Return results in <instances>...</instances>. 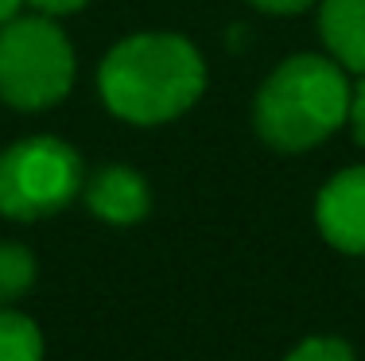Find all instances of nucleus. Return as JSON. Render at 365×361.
<instances>
[{"label": "nucleus", "mask_w": 365, "mask_h": 361, "mask_svg": "<svg viewBox=\"0 0 365 361\" xmlns=\"http://www.w3.org/2000/svg\"><path fill=\"white\" fill-rule=\"evenodd\" d=\"M350 128H354V140L365 148V74L361 82L354 85V105H350Z\"/></svg>", "instance_id": "obj_13"}, {"label": "nucleus", "mask_w": 365, "mask_h": 361, "mask_svg": "<svg viewBox=\"0 0 365 361\" xmlns=\"http://www.w3.org/2000/svg\"><path fill=\"white\" fill-rule=\"evenodd\" d=\"M249 4H253L257 12H268V16H299V12H307L315 0H249Z\"/></svg>", "instance_id": "obj_12"}, {"label": "nucleus", "mask_w": 365, "mask_h": 361, "mask_svg": "<svg viewBox=\"0 0 365 361\" xmlns=\"http://www.w3.org/2000/svg\"><path fill=\"white\" fill-rule=\"evenodd\" d=\"M284 361H358V354L338 334H311V338L295 342Z\"/></svg>", "instance_id": "obj_10"}, {"label": "nucleus", "mask_w": 365, "mask_h": 361, "mask_svg": "<svg viewBox=\"0 0 365 361\" xmlns=\"http://www.w3.org/2000/svg\"><path fill=\"white\" fill-rule=\"evenodd\" d=\"M43 330L31 315L0 307V361H43Z\"/></svg>", "instance_id": "obj_8"}, {"label": "nucleus", "mask_w": 365, "mask_h": 361, "mask_svg": "<svg viewBox=\"0 0 365 361\" xmlns=\"http://www.w3.org/2000/svg\"><path fill=\"white\" fill-rule=\"evenodd\" d=\"M78 58L51 16H12L0 28V101L16 113H43L74 90Z\"/></svg>", "instance_id": "obj_3"}, {"label": "nucleus", "mask_w": 365, "mask_h": 361, "mask_svg": "<svg viewBox=\"0 0 365 361\" xmlns=\"http://www.w3.org/2000/svg\"><path fill=\"white\" fill-rule=\"evenodd\" d=\"M82 199L93 218L106 226H136L152 210V187L128 163H106L93 175H86Z\"/></svg>", "instance_id": "obj_6"}, {"label": "nucleus", "mask_w": 365, "mask_h": 361, "mask_svg": "<svg viewBox=\"0 0 365 361\" xmlns=\"http://www.w3.org/2000/svg\"><path fill=\"white\" fill-rule=\"evenodd\" d=\"M319 234L346 256H365V163L330 175L315 199Z\"/></svg>", "instance_id": "obj_5"}, {"label": "nucleus", "mask_w": 365, "mask_h": 361, "mask_svg": "<svg viewBox=\"0 0 365 361\" xmlns=\"http://www.w3.org/2000/svg\"><path fill=\"white\" fill-rule=\"evenodd\" d=\"M319 36L346 74H365V0H323Z\"/></svg>", "instance_id": "obj_7"}, {"label": "nucleus", "mask_w": 365, "mask_h": 361, "mask_svg": "<svg viewBox=\"0 0 365 361\" xmlns=\"http://www.w3.org/2000/svg\"><path fill=\"white\" fill-rule=\"evenodd\" d=\"M86 163L58 136H24L0 148V214L12 221H43L82 199Z\"/></svg>", "instance_id": "obj_4"}, {"label": "nucleus", "mask_w": 365, "mask_h": 361, "mask_svg": "<svg viewBox=\"0 0 365 361\" xmlns=\"http://www.w3.org/2000/svg\"><path fill=\"white\" fill-rule=\"evenodd\" d=\"M354 85L330 55H292L260 82L253 128L276 152H311L350 125Z\"/></svg>", "instance_id": "obj_2"}, {"label": "nucleus", "mask_w": 365, "mask_h": 361, "mask_svg": "<svg viewBox=\"0 0 365 361\" xmlns=\"http://www.w3.org/2000/svg\"><path fill=\"white\" fill-rule=\"evenodd\" d=\"M28 8H36L39 16H51V20H63V16H74L82 12L90 0H24Z\"/></svg>", "instance_id": "obj_11"}, {"label": "nucleus", "mask_w": 365, "mask_h": 361, "mask_svg": "<svg viewBox=\"0 0 365 361\" xmlns=\"http://www.w3.org/2000/svg\"><path fill=\"white\" fill-rule=\"evenodd\" d=\"M106 109L128 125H168L195 109L206 90V58L179 31H136L109 47L98 66Z\"/></svg>", "instance_id": "obj_1"}, {"label": "nucleus", "mask_w": 365, "mask_h": 361, "mask_svg": "<svg viewBox=\"0 0 365 361\" xmlns=\"http://www.w3.org/2000/svg\"><path fill=\"white\" fill-rule=\"evenodd\" d=\"M24 12V0H0V28H4L12 16H20Z\"/></svg>", "instance_id": "obj_14"}, {"label": "nucleus", "mask_w": 365, "mask_h": 361, "mask_svg": "<svg viewBox=\"0 0 365 361\" xmlns=\"http://www.w3.org/2000/svg\"><path fill=\"white\" fill-rule=\"evenodd\" d=\"M36 253L20 241H0V307H12L36 288Z\"/></svg>", "instance_id": "obj_9"}]
</instances>
